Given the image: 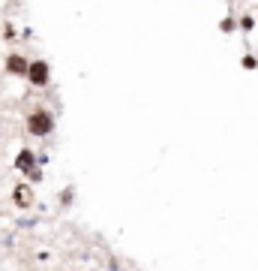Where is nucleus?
Listing matches in <instances>:
<instances>
[{
  "mask_svg": "<svg viewBox=\"0 0 258 271\" xmlns=\"http://www.w3.org/2000/svg\"><path fill=\"white\" fill-rule=\"evenodd\" d=\"M27 133L33 136H51L54 133V115L48 109H33L27 115Z\"/></svg>",
  "mask_w": 258,
  "mask_h": 271,
  "instance_id": "nucleus-1",
  "label": "nucleus"
},
{
  "mask_svg": "<svg viewBox=\"0 0 258 271\" xmlns=\"http://www.w3.org/2000/svg\"><path fill=\"white\" fill-rule=\"evenodd\" d=\"M24 75L30 78L33 88H45V85L51 82V67H48V61H30Z\"/></svg>",
  "mask_w": 258,
  "mask_h": 271,
  "instance_id": "nucleus-2",
  "label": "nucleus"
},
{
  "mask_svg": "<svg viewBox=\"0 0 258 271\" xmlns=\"http://www.w3.org/2000/svg\"><path fill=\"white\" fill-rule=\"evenodd\" d=\"M12 202L15 208H33V184H18L12 190Z\"/></svg>",
  "mask_w": 258,
  "mask_h": 271,
  "instance_id": "nucleus-3",
  "label": "nucleus"
},
{
  "mask_svg": "<svg viewBox=\"0 0 258 271\" xmlns=\"http://www.w3.org/2000/svg\"><path fill=\"white\" fill-rule=\"evenodd\" d=\"M27 64H30V61H27L24 55H9V58H6V72H9V75H24V72H27Z\"/></svg>",
  "mask_w": 258,
  "mask_h": 271,
  "instance_id": "nucleus-4",
  "label": "nucleus"
},
{
  "mask_svg": "<svg viewBox=\"0 0 258 271\" xmlns=\"http://www.w3.org/2000/svg\"><path fill=\"white\" fill-rule=\"evenodd\" d=\"M33 163H36V154H33L30 148H21L18 151V160H15V169L27 172V169H33Z\"/></svg>",
  "mask_w": 258,
  "mask_h": 271,
  "instance_id": "nucleus-5",
  "label": "nucleus"
},
{
  "mask_svg": "<svg viewBox=\"0 0 258 271\" xmlns=\"http://www.w3.org/2000/svg\"><path fill=\"white\" fill-rule=\"evenodd\" d=\"M234 28H237V21H234V18H222V21H219V31H222V34H231Z\"/></svg>",
  "mask_w": 258,
  "mask_h": 271,
  "instance_id": "nucleus-6",
  "label": "nucleus"
},
{
  "mask_svg": "<svg viewBox=\"0 0 258 271\" xmlns=\"http://www.w3.org/2000/svg\"><path fill=\"white\" fill-rule=\"evenodd\" d=\"M240 67L243 69H258V61L252 58V55H243V61H240Z\"/></svg>",
  "mask_w": 258,
  "mask_h": 271,
  "instance_id": "nucleus-7",
  "label": "nucleus"
},
{
  "mask_svg": "<svg viewBox=\"0 0 258 271\" xmlns=\"http://www.w3.org/2000/svg\"><path fill=\"white\" fill-rule=\"evenodd\" d=\"M240 28H243V31H252V28H255V18H252V15H243V18H240Z\"/></svg>",
  "mask_w": 258,
  "mask_h": 271,
  "instance_id": "nucleus-8",
  "label": "nucleus"
},
{
  "mask_svg": "<svg viewBox=\"0 0 258 271\" xmlns=\"http://www.w3.org/2000/svg\"><path fill=\"white\" fill-rule=\"evenodd\" d=\"M24 175L30 178V184H33V181H39V178H42V172H39V169H27V172H24Z\"/></svg>",
  "mask_w": 258,
  "mask_h": 271,
  "instance_id": "nucleus-9",
  "label": "nucleus"
},
{
  "mask_svg": "<svg viewBox=\"0 0 258 271\" xmlns=\"http://www.w3.org/2000/svg\"><path fill=\"white\" fill-rule=\"evenodd\" d=\"M3 36H6V39H15V28H12V24H6V28H3Z\"/></svg>",
  "mask_w": 258,
  "mask_h": 271,
  "instance_id": "nucleus-10",
  "label": "nucleus"
},
{
  "mask_svg": "<svg viewBox=\"0 0 258 271\" xmlns=\"http://www.w3.org/2000/svg\"><path fill=\"white\" fill-rule=\"evenodd\" d=\"M0 136H3V127H0Z\"/></svg>",
  "mask_w": 258,
  "mask_h": 271,
  "instance_id": "nucleus-11",
  "label": "nucleus"
}]
</instances>
